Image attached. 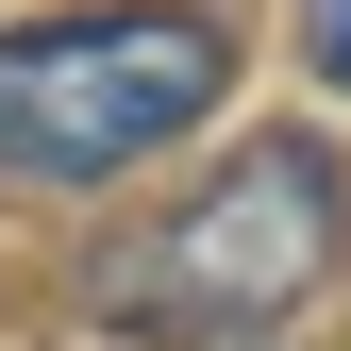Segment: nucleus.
<instances>
[{
    "label": "nucleus",
    "instance_id": "1",
    "mask_svg": "<svg viewBox=\"0 0 351 351\" xmlns=\"http://www.w3.org/2000/svg\"><path fill=\"white\" fill-rule=\"evenodd\" d=\"M335 268H351L335 151L318 134H251V151H217L167 217H134V251L101 268V318L117 335H167V351H234V335L301 318Z\"/></svg>",
    "mask_w": 351,
    "mask_h": 351
},
{
    "label": "nucleus",
    "instance_id": "2",
    "mask_svg": "<svg viewBox=\"0 0 351 351\" xmlns=\"http://www.w3.org/2000/svg\"><path fill=\"white\" fill-rule=\"evenodd\" d=\"M234 84V34L184 0H101V17H17L0 34V184H117L184 151Z\"/></svg>",
    "mask_w": 351,
    "mask_h": 351
},
{
    "label": "nucleus",
    "instance_id": "3",
    "mask_svg": "<svg viewBox=\"0 0 351 351\" xmlns=\"http://www.w3.org/2000/svg\"><path fill=\"white\" fill-rule=\"evenodd\" d=\"M301 51H318V84H351V0H301Z\"/></svg>",
    "mask_w": 351,
    "mask_h": 351
}]
</instances>
